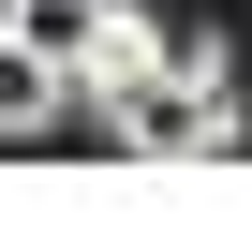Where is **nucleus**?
<instances>
[{
  "instance_id": "obj_2",
  "label": "nucleus",
  "mask_w": 252,
  "mask_h": 252,
  "mask_svg": "<svg viewBox=\"0 0 252 252\" xmlns=\"http://www.w3.org/2000/svg\"><path fill=\"white\" fill-rule=\"evenodd\" d=\"M119 30V0H15V45H45V60H89Z\"/></svg>"
},
{
  "instance_id": "obj_1",
  "label": "nucleus",
  "mask_w": 252,
  "mask_h": 252,
  "mask_svg": "<svg viewBox=\"0 0 252 252\" xmlns=\"http://www.w3.org/2000/svg\"><path fill=\"white\" fill-rule=\"evenodd\" d=\"M60 119H74V60H45V45H15V30H0V149L60 134Z\"/></svg>"
},
{
  "instance_id": "obj_3",
  "label": "nucleus",
  "mask_w": 252,
  "mask_h": 252,
  "mask_svg": "<svg viewBox=\"0 0 252 252\" xmlns=\"http://www.w3.org/2000/svg\"><path fill=\"white\" fill-rule=\"evenodd\" d=\"M0 30H15V0H0Z\"/></svg>"
}]
</instances>
